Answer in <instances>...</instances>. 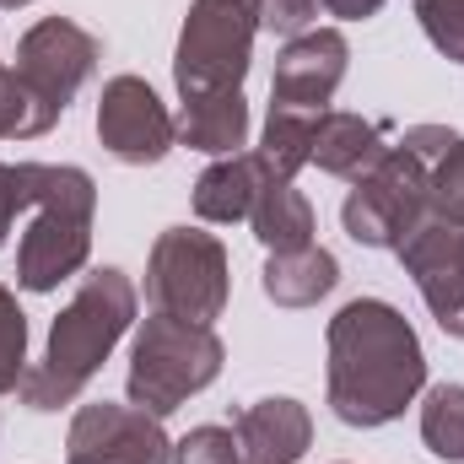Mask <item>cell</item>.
<instances>
[{
	"label": "cell",
	"instance_id": "1",
	"mask_svg": "<svg viewBox=\"0 0 464 464\" xmlns=\"http://www.w3.org/2000/svg\"><path fill=\"white\" fill-rule=\"evenodd\" d=\"M427 389V351L383 297H356L330 319V411L346 427H389Z\"/></svg>",
	"mask_w": 464,
	"mask_h": 464
},
{
	"label": "cell",
	"instance_id": "2",
	"mask_svg": "<svg viewBox=\"0 0 464 464\" xmlns=\"http://www.w3.org/2000/svg\"><path fill=\"white\" fill-rule=\"evenodd\" d=\"M130 324H135V286H130V276L114 270V265L92 270L76 286V297L65 303V314L54 319L44 362H33L22 372V405L27 411L71 405L98 378V367L109 362V351L124 341Z\"/></svg>",
	"mask_w": 464,
	"mask_h": 464
},
{
	"label": "cell",
	"instance_id": "3",
	"mask_svg": "<svg viewBox=\"0 0 464 464\" xmlns=\"http://www.w3.org/2000/svg\"><path fill=\"white\" fill-rule=\"evenodd\" d=\"M222 362H227V346L217 341L211 324H184V319L151 314L135 330L124 394H130L135 411H146V416L162 421L184 400H195L200 389H211L217 372H222Z\"/></svg>",
	"mask_w": 464,
	"mask_h": 464
},
{
	"label": "cell",
	"instance_id": "4",
	"mask_svg": "<svg viewBox=\"0 0 464 464\" xmlns=\"http://www.w3.org/2000/svg\"><path fill=\"white\" fill-rule=\"evenodd\" d=\"M92 217H98V184L82 168H49L38 189V217L16 248V286L54 292L71 281L92 254Z\"/></svg>",
	"mask_w": 464,
	"mask_h": 464
},
{
	"label": "cell",
	"instance_id": "5",
	"mask_svg": "<svg viewBox=\"0 0 464 464\" xmlns=\"http://www.w3.org/2000/svg\"><path fill=\"white\" fill-rule=\"evenodd\" d=\"M232 276L222 237L200 227H168L157 232L151 259H146V297L157 314L184 319V324H217L227 308Z\"/></svg>",
	"mask_w": 464,
	"mask_h": 464
},
{
	"label": "cell",
	"instance_id": "6",
	"mask_svg": "<svg viewBox=\"0 0 464 464\" xmlns=\"http://www.w3.org/2000/svg\"><path fill=\"white\" fill-rule=\"evenodd\" d=\"M254 33H259L254 0H189L184 33L173 49L179 98L243 87L248 60H254Z\"/></svg>",
	"mask_w": 464,
	"mask_h": 464
},
{
	"label": "cell",
	"instance_id": "7",
	"mask_svg": "<svg viewBox=\"0 0 464 464\" xmlns=\"http://www.w3.org/2000/svg\"><path fill=\"white\" fill-rule=\"evenodd\" d=\"M341 222L362 248H400L427 222V162L405 146H389L378 168L351 184Z\"/></svg>",
	"mask_w": 464,
	"mask_h": 464
},
{
	"label": "cell",
	"instance_id": "8",
	"mask_svg": "<svg viewBox=\"0 0 464 464\" xmlns=\"http://www.w3.org/2000/svg\"><path fill=\"white\" fill-rule=\"evenodd\" d=\"M98 140L124 168H151L179 146V124L140 76H114L98 98Z\"/></svg>",
	"mask_w": 464,
	"mask_h": 464
},
{
	"label": "cell",
	"instance_id": "9",
	"mask_svg": "<svg viewBox=\"0 0 464 464\" xmlns=\"http://www.w3.org/2000/svg\"><path fill=\"white\" fill-rule=\"evenodd\" d=\"M98 60H103V44L82 22H71V16H44L16 44V76L33 92H44L60 114L82 92V82L98 71Z\"/></svg>",
	"mask_w": 464,
	"mask_h": 464
},
{
	"label": "cell",
	"instance_id": "10",
	"mask_svg": "<svg viewBox=\"0 0 464 464\" xmlns=\"http://www.w3.org/2000/svg\"><path fill=\"white\" fill-rule=\"evenodd\" d=\"M65 464H173V443L157 416L135 405H82L65 438Z\"/></svg>",
	"mask_w": 464,
	"mask_h": 464
},
{
	"label": "cell",
	"instance_id": "11",
	"mask_svg": "<svg viewBox=\"0 0 464 464\" xmlns=\"http://www.w3.org/2000/svg\"><path fill=\"white\" fill-rule=\"evenodd\" d=\"M394 254H400L405 276L416 281V292L427 297L438 330L464 341V227H449V222L427 217Z\"/></svg>",
	"mask_w": 464,
	"mask_h": 464
},
{
	"label": "cell",
	"instance_id": "12",
	"mask_svg": "<svg viewBox=\"0 0 464 464\" xmlns=\"http://www.w3.org/2000/svg\"><path fill=\"white\" fill-rule=\"evenodd\" d=\"M346 65H351L346 33H335V27H308V33L286 38V49L276 54V76H270L276 109L324 114V103L346 82Z\"/></svg>",
	"mask_w": 464,
	"mask_h": 464
},
{
	"label": "cell",
	"instance_id": "13",
	"mask_svg": "<svg viewBox=\"0 0 464 464\" xmlns=\"http://www.w3.org/2000/svg\"><path fill=\"white\" fill-rule=\"evenodd\" d=\"M232 432H237L243 464H297L314 443V416L292 394H270V400L243 405Z\"/></svg>",
	"mask_w": 464,
	"mask_h": 464
},
{
	"label": "cell",
	"instance_id": "14",
	"mask_svg": "<svg viewBox=\"0 0 464 464\" xmlns=\"http://www.w3.org/2000/svg\"><path fill=\"white\" fill-rule=\"evenodd\" d=\"M270 184V168L259 151H232V157H217L200 179H195V217L200 222H248L259 189Z\"/></svg>",
	"mask_w": 464,
	"mask_h": 464
},
{
	"label": "cell",
	"instance_id": "15",
	"mask_svg": "<svg viewBox=\"0 0 464 464\" xmlns=\"http://www.w3.org/2000/svg\"><path fill=\"white\" fill-rule=\"evenodd\" d=\"M383 151H389L383 146V124H372V119L341 114V109H324V114L314 119V162L330 179H351L356 184L362 173L378 168Z\"/></svg>",
	"mask_w": 464,
	"mask_h": 464
},
{
	"label": "cell",
	"instance_id": "16",
	"mask_svg": "<svg viewBox=\"0 0 464 464\" xmlns=\"http://www.w3.org/2000/svg\"><path fill=\"white\" fill-rule=\"evenodd\" d=\"M335 281H341V259L319 243L292 248V254H270L265 276H259V286L276 308H314L319 297L335 292Z\"/></svg>",
	"mask_w": 464,
	"mask_h": 464
},
{
	"label": "cell",
	"instance_id": "17",
	"mask_svg": "<svg viewBox=\"0 0 464 464\" xmlns=\"http://www.w3.org/2000/svg\"><path fill=\"white\" fill-rule=\"evenodd\" d=\"M173 124H179V140L189 151L232 157L248 140V103H243L237 87H227V92H200V98H184V109H179Z\"/></svg>",
	"mask_w": 464,
	"mask_h": 464
},
{
	"label": "cell",
	"instance_id": "18",
	"mask_svg": "<svg viewBox=\"0 0 464 464\" xmlns=\"http://www.w3.org/2000/svg\"><path fill=\"white\" fill-rule=\"evenodd\" d=\"M248 222H254V237H259L270 254H292V248H308V243H314V206L303 200V189H292V184H281V179H270V184L259 189Z\"/></svg>",
	"mask_w": 464,
	"mask_h": 464
},
{
	"label": "cell",
	"instance_id": "19",
	"mask_svg": "<svg viewBox=\"0 0 464 464\" xmlns=\"http://www.w3.org/2000/svg\"><path fill=\"white\" fill-rule=\"evenodd\" d=\"M314 119H319V114L276 109V103H270V119H265V146H259V157H265L270 179L292 184V179L314 162Z\"/></svg>",
	"mask_w": 464,
	"mask_h": 464
},
{
	"label": "cell",
	"instance_id": "20",
	"mask_svg": "<svg viewBox=\"0 0 464 464\" xmlns=\"http://www.w3.org/2000/svg\"><path fill=\"white\" fill-rule=\"evenodd\" d=\"M421 443L449 464H464V383H438L421 405Z\"/></svg>",
	"mask_w": 464,
	"mask_h": 464
},
{
	"label": "cell",
	"instance_id": "21",
	"mask_svg": "<svg viewBox=\"0 0 464 464\" xmlns=\"http://www.w3.org/2000/svg\"><path fill=\"white\" fill-rule=\"evenodd\" d=\"M54 119H60V109L44 92H33L16 71L0 76V140H33V135L54 130Z\"/></svg>",
	"mask_w": 464,
	"mask_h": 464
},
{
	"label": "cell",
	"instance_id": "22",
	"mask_svg": "<svg viewBox=\"0 0 464 464\" xmlns=\"http://www.w3.org/2000/svg\"><path fill=\"white\" fill-rule=\"evenodd\" d=\"M427 217L449 222V227H464V135L427 173Z\"/></svg>",
	"mask_w": 464,
	"mask_h": 464
},
{
	"label": "cell",
	"instance_id": "23",
	"mask_svg": "<svg viewBox=\"0 0 464 464\" xmlns=\"http://www.w3.org/2000/svg\"><path fill=\"white\" fill-rule=\"evenodd\" d=\"M27 372V314L16 308V292L0 286V394L22 389Z\"/></svg>",
	"mask_w": 464,
	"mask_h": 464
},
{
	"label": "cell",
	"instance_id": "24",
	"mask_svg": "<svg viewBox=\"0 0 464 464\" xmlns=\"http://www.w3.org/2000/svg\"><path fill=\"white\" fill-rule=\"evenodd\" d=\"M416 22L443 60L464 65V0H416Z\"/></svg>",
	"mask_w": 464,
	"mask_h": 464
},
{
	"label": "cell",
	"instance_id": "25",
	"mask_svg": "<svg viewBox=\"0 0 464 464\" xmlns=\"http://www.w3.org/2000/svg\"><path fill=\"white\" fill-rule=\"evenodd\" d=\"M44 189V162H0V243L16 222V211L38 206Z\"/></svg>",
	"mask_w": 464,
	"mask_h": 464
},
{
	"label": "cell",
	"instance_id": "26",
	"mask_svg": "<svg viewBox=\"0 0 464 464\" xmlns=\"http://www.w3.org/2000/svg\"><path fill=\"white\" fill-rule=\"evenodd\" d=\"M173 464H243L237 432H227V427H195L189 438L173 443Z\"/></svg>",
	"mask_w": 464,
	"mask_h": 464
},
{
	"label": "cell",
	"instance_id": "27",
	"mask_svg": "<svg viewBox=\"0 0 464 464\" xmlns=\"http://www.w3.org/2000/svg\"><path fill=\"white\" fill-rule=\"evenodd\" d=\"M254 16H259L265 33L297 38V33H308V22L319 16V0H254Z\"/></svg>",
	"mask_w": 464,
	"mask_h": 464
},
{
	"label": "cell",
	"instance_id": "28",
	"mask_svg": "<svg viewBox=\"0 0 464 464\" xmlns=\"http://www.w3.org/2000/svg\"><path fill=\"white\" fill-rule=\"evenodd\" d=\"M454 140H459V135H454V130H443V124H411L400 146H405L411 157H421V162H427V173H432V162H438Z\"/></svg>",
	"mask_w": 464,
	"mask_h": 464
},
{
	"label": "cell",
	"instance_id": "29",
	"mask_svg": "<svg viewBox=\"0 0 464 464\" xmlns=\"http://www.w3.org/2000/svg\"><path fill=\"white\" fill-rule=\"evenodd\" d=\"M330 16H346V22H367V16H378L383 11V0H319Z\"/></svg>",
	"mask_w": 464,
	"mask_h": 464
},
{
	"label": "cell",
	"instance_id": "30",
	"mask_svg": "<svg viewBox=\"0 0 464 464\" xmlns=\"http://www.w3.org/2000/svg\"><path fill=\"white\" fill-rule=\"evenodd\" d=\"M16 5H33V0H0V11H16Z\"/></svg>",
	"mask_w": 464,
	"mask_h": 464
},
{
	"label": "cell",
	"instance_id": "31",
	"mask_svg": "<svg viewBox=\"0 0 464 464\" xmlns=\"http://www.w3.org/2000/svg\"><path fill=\"white\" fill-rule=\"evenodd\" d=\"M0 76H5V65H0Z\"/></svg>",
	"mask_w": 464,
	"mask_h": 464
}]
</instances>
